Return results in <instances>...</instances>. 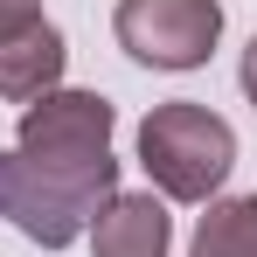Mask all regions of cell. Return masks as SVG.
Wrapping results in <instances>:
<instances>
[{
  "mask_svg": "<svg viewBox=\"0 0 257 257\" xmlns=\"http://www.w3.org/2000/svg\"><path fill=\"white\" fill-rule=\"evenodd\" d=\"M139 167L167 202H215V188L236 167V132L209 104H153L139 118Z\"/></svg>",
  "mask_w": 257,
  "mask_h": 257,
  "instance_id": "obj_1",
  "label": "cell"
},
{
  "mask_svg": "<svg viewBox=\"0 0 257 257\" xmlns=\"http://www.w3.org/2000/svg\"><path fill=\"white\" fill-rule=\"evenodd\" d=\"M111 195H118V174H56V167H35L28 153H0V215L42 250L77 243L84 222Z\"/></svg>",
  "mask_w": 257,
  "mask_h": 257,
  "instance_id": "obj_2",
  "label": "cell"
},
{
  "mask_svg": "<svg viewBox=\"0 0 257 257\" xmlns=\"http://www.w3.org/2000/svg\"><path fill=\"white\" fill-rule=\"evenodd\" d=\"M111 97L97 90H49L21 111V139L14 153H28L35 167H56V174H118L111 160Z\"/></svg>",
  "mask_w": 257,
  "mask_h": 257,
  "instance_id": "obj_3",
  "label": "cell"
},
{
  "mask_svg": "<svg viewBox=\"0 0 257 257\" xmlns=\"http://www.w3.org/2000/svg\"><path fill=\"white\" fill-rule=\"evenodd\" d=\"M111 35L146 70H202L222 42V7L215 0H118Z\"/></svg>",
  "mask_w": 257,
  "mask_h": 257,
  "instance_id": "obj_4",
  "label": "cell"
},
{
  "mask_svg": "<svg viewBox=\"0 0 257 257\" xmlns=\"http://www.w3.org/2000/svg\"><path fill=\"white\" fill-rule=\"evenodd\" d=\"M174 222L160 195H111L90 215V257H167Z\"/></svg>",
  "mask_w": 257,
  "mask_h": 257,
  "instance_id": "obj_5",
  "label": "cell"
},
{
  "mask_svg": "<svg viewBox=\"0 0 257 257\" xmlns=\"http://www.w3.org/2000/svg\"><path fill=\"white\" fill-rule=\"evenodd\" d=\"M63 63H70V49H63V35H56L49 21L7 28V35H0V97H7V104L49 97V90L63 84Z\"/></svg>",
  "mask_w": 257,
  "mask_h": 257,
  "instance_id": "obj_6",
  "label": "cell"
},
{
  "mask_svg": "<svg viewBox=\"0 0 257 257\" xmlns=\"http://www.w3.org/2000/svg\"><path fill=\"white\" fill-rule=\"evenodd\" d=\"M188 257H257V195L209 202V215L195 222Z\"/></svg>",
  "mask_w": 257,
  "mask_h": 257,
  "instance_id": "obj_7",
  "label": "cell"
},
{
  "mask_svg": "<svg viewBox=\"0 0 257 257\" xmlns=\"http://www.w3.org/2000/svg\"><path fill=\"white\" fill-rule=\"evenodd\" d=\"M28 21H42V0H0V35L7 28H28Z\"/></svg>",
  "mask_w": 257,
  "mask_h": 257,
  "instance_id": "obj_8",
  "label": "cell"
},
{
  "mask_svg": "<svg viewBox=\"0 0 257 257\" xmlns=\"http://www.w3.org/2000/svg\"><path fill=\"white\" fill-rule=\"evenodd\" d=\"M243 97L257 104V35H250V49H243Z\"/></svg>",
  "mask_w": 257,
  "mask_h": 257,
  "instance_id": "obj_9",
  "label": "cell"
}]
</instances>
